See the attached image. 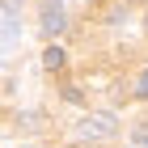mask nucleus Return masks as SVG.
Listing matches in <instances>:
<instances>
[{
    "instance_id": "obj_1",
    "label": "nucleus",
    "mask_w": 148,
    "mask_h": 148,
    "mask_svg": "<svg viewBox=\"0 0 148 148\" xmlns=\"http://www.w3.org/2000/svg\"><path fill=\"white\" fill-rule=\"evenodd\" d=\"M119 131V119L114 114H85L76 123V140L80 144H102V140H114Z\"/></svg>"
},
{
    "instance_id": "obj_2",
    "label": "nucleus",
    "mask_w": 148,
    "mask_h": 148,
    "mask_svg": "<svg viewBox=\"0 0 148 148\" xmlns=\"http://www.w3.org/2000/svg\"><path fill=\"white\" fill-rule=\"evenodd\" d=\"M38 21H42V34H64L68 30V13H64V0H42V9H38Z\"/></svg>"
},
{
    "instance_id": "obj_3",
    "label": "nucleus",
    "mask_w": 148,
    "mask_h": 148,
    "mask_svg": "<svg viewBox=\"0 0 148 148\" xmlns=\"http://www.w3.org/2000/svg\"><path fill=\"white\" fill-rule=\"evenodd\" d=\"M64 64H68V51L64 47H47L42 51V68L47 72H64Z\"/></svg>"
},
{
    "instance_id": "obj_4",
    "label": "nucleus",
    "mask_w": 148,
    "mask_h": 148,
    "mask_svg": "<svg viewBox=\"0 0 148 148\" xmlns=\"http://www.w3.org/2000/svg\"><path fill=\"white\" fill-rule=\"evenodd\" d=\"M64 97H68V102H76V106H80V102H85V93H80V89H76V85H68V89H64Z\"/></svg>"
},
{
    "instance_id": "obj_5",
    "label": "nucleus",
    "mask_w": 148,
    "mask_h": 148,
    "mask_svg": "<svg viewBox=\"0 0 148 148\" xmlns=\"http://www.w3.org/2000/svg\"><path fill=\"white\" fill-rule=\"evenodd\" d=\"M136 97H148V72H140V80H136Z\"/></svg>"
},
{
    "instance_id": "obj_6",
    "label": "nucleus",
    "mask_w": 148,
    "mask_h": 148,
    "mask_svg": "<svg viewBox=\"0 0 148 148\" xmlns=\"http://www.w3.org/2000/svg\"><path fill=\"white\" fill-rule=\"evenodd\" d=\"M21 127H25V131H34V127H42V123H38V114H21Z\"/></svg>"
},
{
    "instance_id": "obj_7",
    "label": "nucleus",
    "mask_w": 148,
    "mask_h": 148,
    "mask_svg": "<svg viewBox=\"0 0 148 148\" xmlns=\"http://www.w3.org/2000/svg\"><path fill=\"white\" fill-rule=\"evenodd\" d=\"M144 30H148V17H144Z\"/></svg>"
}]
</instances>
